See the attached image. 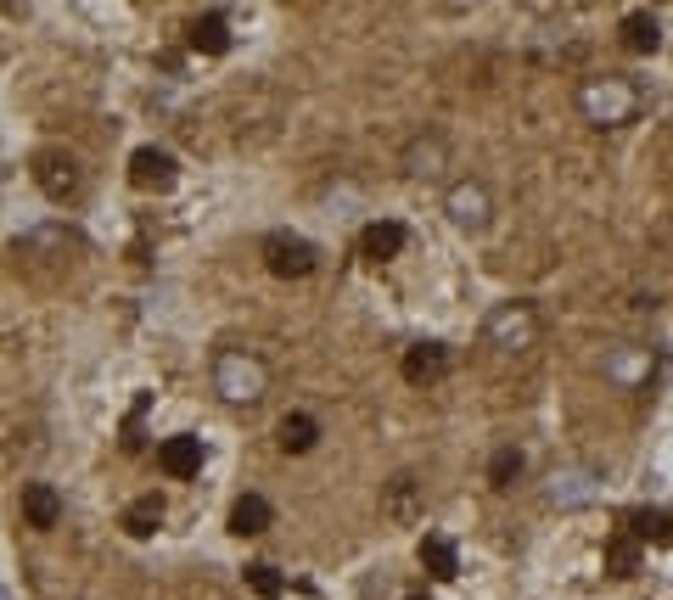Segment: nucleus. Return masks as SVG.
I'll return each instance as SVG.
<instances>
[{
	"mask_svg": "<svg viewBox=\"0 0 673 600\" xmlns=\"http://www.w3.org/2000/svg\"><path fill=\"white\" fill-rule=\"evenodd\" d=\"M214 387L225 404H258L264 399V387H270V371H264V359L247 354V348H225L214 359Z\"/></svg>",
	"mask_w": 673,
	"mask_h": 600,
	"instance_id": "1",
	"label": "nucleus"
},
{
	"mask_svg": "<svg viewBox=\"0 0 673 600\" xmlns=\"http://www.w3.org/2000/svg\"><path fill=\"white\" fill-rule=\"evenodd\" d=\"M578 107H584L589 124L617 129V124H629V118L640 113V90H634L629 79H589V85L578 90Z\"/></svg>",
	"mask_w": 673,
	"mask_h": 600,
	"instance_id": "2",
	"label": "nucleus"
},
{
	"mask_svg": "<svg viewBox=\"0 0 673 600\" xmlns=\"http://www.w3.org/2000/svg\"><path fill=\"white\" fill-rule=\"evenodd\" d=\"M483 337L488 348H505V354H522V348L539 343V315L533 303H494L483 320Z\"/></svg>",
	"mask_w": 673,
	"mask_h": 600,
	"instance_id": "3",
	"label": "nucleus"
},
{
	"mask_svg": "<svg viewBox=\"0 0 673 600\" xmlns=\"http://www.w3.org/2000/svg\"><path fill=\"white\" fill-rule=\"evenodd\" d=\"M34 186H40L51 202H73L85 191V169H79L73 152H40V158H34Z\"/></svg>",
	"mask_w": 673,
	"mask_h": 600,
	"instance_id": "4",
	"label": "nucleus"
},
{
	"mask_svg": "<svg viewBox=\"0 0 673 600\" xmlns=\"http://www.w3.org/2000/svg\"><path fill=\"white\" fill-rule=\"evenodd\" d=\"M264 264H270V275H281V281H303V275L315 270V247L303 242V236L275 230L270 242H264Z\"/></svg>",
	"mask_w": 673,
	"mask_h": 600,
	"instance_id": "5",
	"label": "nucleus"
},
{
	"mask_svg": "<svg viewBox=\"0 0 673 600\" xmlns=\"http://www.w3.org/2000/svg\"><path fill=\"white\" fill-rule=\"evenodd\" d=\"M449 376V348L444 343H416L404 348V382L410 387H432Z\"/></svg>",
	"mask_w": 673,
	"mask_h": 600,
	"instance_id": "6",
	"label": "nucleus"
},
{
	"mask_svg": "<svg viewBox=\"0 0 673 600\" xmlns=\"http://www.w3.org/2000/svg\"><path fill=\"white\" fill-rule=\"evenodd\" d=\"M129 180L141 191H169L174 186V158L158 152V146H141V152L129 158Z\"/></svg>",
	"mask_w": 673,
	"mask_h": 600,
	"instance_id": "7",
	"label": "nucleus"
},
{
	"mask_svg": "<svg viewBox=\"0 0 673 600\" xmlns=\"http://www.w3.org/2000/svg\"><path fill=\"white\" fill-rule=\"evenodd\" d=\"M449 219H455L460 230H483L488 225V191L477 186V180H460V186L449 191Z\"/></svg>",
	"mask_w": 673,
	"mask_h": 600,
	"instance_id": "8",
	"label": "nucleus"
},
{
	"mask_svg": "<svg viewBox=\"0 0 673 600\" xmlns=\"http://www.w3.org/2000/svg\"><path fill=\"white\" fill-rule=\"evenodd\" d=\"M158 466H163L169 477H197V472H202V438H191V432H180V438H163Z\"/></svg>",
	"mask_w": 673,
	"mask_h": 600,
	"instance_id": "9",
	"label": "nucleus"
},
{
	"mask_svg": "<svg viewBox=\"0 0 673 600\" xmlns=\"http://www.w3.org/2000/svg\"><path fill=\"white\" fill-rule=\"evenodd\" d=\"M23 522L29 528H57L62 522V494L51 483H29L23 488Z\"/></svg>",
	"mask_w": 673,
	"mask_h": 600,
	"instance_id": "10",
	"label": "nucleus"
},
{
	"mask_svg": "<svg viewBox=\"0 0 673 600\" xmlns=\"http://www.w3.org/2000/svg\"><path fill=\"white\" fill-rule=\"evenodd\" d=\"M382 511L393 516V522H416L421 516V483L410 472H399L393 483L382 488Z\"/></svg>",
	"mask_w": 673,
	"mask_h": 600,
	"instance_id": "11",
	"label": "nucleus"
},
{
	"mask_svg": "<svg viewBox=\"0 0 673 600\" xmlns=\"http://www.w3.org/2000/svg\"><path fill=\"white\" fill-rule=\"evenodd\" d=\"M264 528H270V500L264 494H242V500L230 505V533L236 539H258Z\"/></svg>",
	"mask_w": 673,
	"mask_h": 600,
	"instance_id": "12",
	"label": "nucleus"
},
{
	"mask_svg": "<svg viewBox=\"0 0 673 600\" xmlns=\"http://www.w3.org/2000/svg\"><path fill=\"white\" fill-rule=\"evenodd\" d=\"M617 34H623V45H629L634 57H651V51L662 45V29H657V17L651 12H629Z\"/></svg>",
	"mask_w": 673,
	"mask_h": 600,
	"instance_id": "13",
	"label": "nucleus"
},
{
	"mask_svg": "<svg viewBox=\"0 0 673 600\" xmlns=\"http://www.w3.org/2000/svg\"><path fill=\"white\" fill-rule=\"evenodd\" d=\"M186 34H191V51H202V57H219V51H230V23H225L219 12L197 17Z\"/></svg>",
	"mask_w": 673,
	"mask_h": 600,
	"instance_id": "14",
	"label": "nucleus"
},
{
	"mask_svg": "<svg viewBox=\"0 0 673 600\" xmlns=\"http://www.w3.org/2000/svg\"><path fill=\"white\" fill-rule=\"evenodd\" d=\"M359 247H365V258H393L404 247V225L399 219H376V225H365V236H359Z\"/></svg>",
	"mask_w": 673,
	"mask_h": 600,
	"instance_id": "15",
	"label": "nucleus"
},
{
	"mask_svg": "<svg viewBox=\"0 0 673 600\" xmlns=\"http://www.w3.org/2000/svg\"><path fill=\"white\" fill-rule=\"evenodd\" d=\"M158 528H163V500L158 494H141V500L124 511V533L129 539H152Z\"/></svg>",
	"mask_w": 673,
	"mask_h": 600,
	"instance_id": "16",
	"label": "nucleus"
},
{
	"mask_svg": "<svg viewBox=\"0 0 673 600\" xmlns=\"http://www.w3.org/2000/svg\"><path fill=\"white\" fill-rule=\"evenodd\" d=\"M315 438H320L315 415H287V421L275 427V443H281L287 455H309V449H315Z\"/></svg>",
	"mask_w": 673,
	"mask_h": 600,
	"instance_id": "17",
	"label": "nucleus"
},
{
	"mask_svg": "<svg viewBox=\"0 0 673 600\" xmlns=\"http://www.w3.org/2000/svg\"><path fill=\"white\" fill-rule=\"evenodd\" d=\"M421 567H427L432 578H455V572H460L455 544H449V539H438V533H427V539H421Z\"/></svg>",
	"mask_w": 673,
	"mask_h": 600,
	"instance_id": "18",
	"label": "nucleus"
},
{
	"mask_svg": "<svg viewBox=\"0 0 673 600\" xmlns=\"http://www.w3.org/2000/svg\"><path fill=\"white\" fill-rule=\"evenodd\" d=\"M629 539L668 544V539H673V516H668V511H634V516H629Z\"/></svg>",
	"mask_w": 673,
	"mask_h": 600,
	"instance_id": "19",
	"label": "nucleus"
},
{
	"mask_svg": "<svg viewBox=\"0 0 673 600\" xmlns=\"http://www.w3.org/2000/svg\"><path fill=\"white\" fill-rule=\"evenodd\" d=\"M606 572H612V578H634V572H640V544H634L629 533H617V539L606 544Z\"/></svg>",
	"mask_w": 673,
	"mask_h": 600,
	"instance_id": "20",
	"label": "nucleus"
},
{
	"mask_svg": "<svg viewBox=\"0 0 673 600\" xmlns=\"http://www.w3.org/2000/svg\"><path fill=\"white\" fill-rule=\"evenodd\" d=\"M522 466H528V460H522V449H500V455L488 460V483H494V488H511L516 477H522Z\"/></svg>",
	"mask_w": 673,
	"mask_h": 600,
	"instance_id": "21",
	"label": "nucleus"
},
{
	"mask_svg": "<svg viewBox=\"0 0 673 600\" xmlns=\"http://www.w3.org/2000/svg\"><path fill=\"white\" fill-rule=\"evenodd\" d=\"M242 578H247V589H253L258 600H281V589H287L281 578H275V567H264V561H253V567H247Z\"/></svg>",
	"mask_w": 673,
	"mask_h": 600,
	"instance_id": "22",
	"label": "nucleus"
},
{
	"mask_svg": "<svg viewBox=\"0 0 673 600\" xmlns=\"http://www.w3.org/2000/svg\"><path fill=\"white\" fill-rule=\"evenodd\" d=\"M404 600H427V595H404Z\"/></svg>",
	"mask_w": 673,
	"mask_h": 600,
	"instance_id": "23",
	"label": "nucleus"
}]
</instances>
